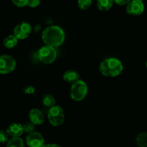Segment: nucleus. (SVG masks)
Here are the masks:
<instances>
[{
    "mask_svg": "<svg viewBox=\"0 0 147 147\" xmlns=\"http://www.w3.org/2000/svg\"><path fill=\"white\" fill-rule=\"evenodd\" d=\"M65 37V34L63 29L55 25L47 27L42 34V39L45 44L54 48L63 44Z\"/></svg>",
    "mask_w": 147,
    "mask_h": 147,
    "instance_id": "1",
    "label": "nucleus"
},
{
    "mask_svg": "<svg viewBox=\"0 0 147 147\" xmlns=\"http://www.w3.org/2000/svg\"><path fill=\"white\" fill-rule=\"evenodd\" d=\"M99 70L103 76L106 77H116L123 71V65L119 59L109 57L100 63Z\"/></svg>",
    "mask_w": 147,
    "mask_h": 147,
    "instance_id": "2",
    "label": "nucleus"
},
{
    "mask_svg": "<svg viewBox=\"0 0 147 147\" xmlns=\"http://www.w3.org/2000/svg\"><path fill=\"white\" fill-rule=\"evenodd\" d=\"M88 86L83 80H78L75 82L70 88V97L76 101L83 100L88 94Z\"/></svg>",
    "mask_w": 147,
    "mask_h": 147,
    "instance_id": "3",
    "label": "nucleus"
},
{
    "mask_svg": "<svg viewBox=\"0 0 147 147\" xmlns=\"http://www.w3.org/2000/svg\"><path fill=\"white\" fill-rule=\"evenodd\" d=\"M47 117L50 123L53 126H59L64 122L65 111L60 106H55L49 109Z\"/></svg>",
    "mask_w": 147,
    "mask_h": 147,
    "instance_id": "4",
    "label": "nucleus"
},
{
    "mask_svg": "<svg viewBox=\"0 0 147 147\" xmlns=\"http://www.w3.org/2000/svg\"><path fill=\"white\" fill-rule=\"evenodd\" d=\"M38 57L40 61L45 64H51L55 60L57 53L54 47L45 45L39 50Z\"/></svg>",
    "mask_w": 147,
    "mask_h": 147,
    "instance_id": "5",
    "label": "nucleus"
},
{
    "mask_svg": "<svg viewBox=\"0 0 147 147\" xmlns=\"http://www.w3.org/2000/svg\"><path fill=\"white\" fill-rule=\"evenodd\" d=\"M16 67V60L8 55H0V74H8L14 71Z\"/></svg>",
    "mask_w": 147,
    "mask_h": 147,
    "instance_id": "6",
    "label": "nucleus"
},
{
    "mask_svg": "<svg viewBox=\"0 0 147 147\" xmlns=\"http://www.w3.org/2000/svg\"><path fill=\"white\" fill-rule=\"evenodd\" d=\"M32 32V26L30 23L22 22L17 24L14 29V35L17 40H24Z\"/></svg>",
    "mask_w": 147,
    "mask_h": 147,
    "instance_id": "7",
    "label": "nucleus"
},
{
    "mask_svg": "<svg viewBox=\"0 0 147 147\" xmlns=\"http://www.w3.org/2000/svg\"><path fill=\"white\" fill-rule=\"evenodd\" d=\"M144 11V4L143 0H131L126 6V12L131 15H140Z\"/></svg>",
    "mask_w": 147,
    "mask_h": 147,
    "instance_id": "8",
    "label": "nucleus"
},
{
    "mask_svg": "<svg viewBox=\"0 0 147 147\" xmlns=\"http://www.w3.org/2000/svg\"><path fill=\"white\" fill-rule=\"evenodd\" d=\"M26 143L29 147H42L45 144V139L41 134L34 131L27 135Z\"/></svg>",
    "mask_w": 147,
    "mask_h": 147,
    "instance_id": "9",
    "label": "nucleus"
},
{
    "mask_svg": "<svg viewBox=\"0 0 147 147\" xmlns=\"http://www.w3.org/2000/svg\"><path fill=\"white\" fill-rule=\"evenodd\" d=\"M30 122L35 125H41L44 122V115L42 112L37 109H32L29 113Z\"/></svg>",
    "mask_w": 147,
    "mask_h": 147,
    "instance_id": "10",
    "label": "nucleus"
},
{
    "mask_svg": "<svg viewBox=\"0 0 147 147\" xmlns=\"http://www.w3.org/2000/svg\"><path fill=\"white\" fill-rule=\"evenodd\" d=\"M6 131L9 136L12 138L20 137V136H22V134L24 133L22 125L18 123H13L10 124Z\"/></svg>",
    "mask_w": 147,
    "mask_h": 147,
    "instance_id": "11",
    "label": "nucleus"
},
{
    "mask_svg": "<svg viewBox=\"0 0 147 147\" xmlns=\"http://www.w3.org/2000/svg\"><path fill=\"white\" fill-rule=\"evenodd\" d=\"M79 78L80 76H79L78 73L72 70H67L63 75V79L65 81L67 82V83H74L75 82L79 80Z\"/></svg>",
    "mask_w": 147,
    "mask_h": 147,
    "instance_id": "12",
    "label": "nucleus"
},
{
    "mask_svg": "<svg viewBox=\"0 0 147 147\" xmlns=\"http://www.w3.org/2000/svg\"><path fill=\"white\" fill-rule=\"evenodd\" d=\"M18 42V40L14 35H9L4 39L3 44L6 48L11 49L15 47Z\"/></svg>",
    "mask_w": 147,
    "mask_h": 147,
    "instance_id": "13",
    "label": "nucleus"
},
{
    "mask_svg": "<svg viewBox=\"0 0 147 147\" xmlns=\"http://www.w3.org/2000/svg\"><path fill=\"white\" fill-rule=\"evenodd\" d=\"M113 0H97L98 8L101 11H108L112 7Z\"/></svg>",
    "mask_w": 147,
    "mask_h": 147,
    "instance_id": "14",
    "label": "nucleus"
},
{
    "mask_svg": "<svg viewBox=\"0 0 147 147\" xmlns=\"http://www.w3.org/2000/svg\"><path fill=\"white\" fill-rule=\"evenodd\" d=\"M42 103L45 107L50 109L55 106V99L52 95H45L42 99Z\"/></svg>",
    "mask_w": 147,
    "mask_h": 147,
    "instance_id": "15",
    "label": "nucleus"
},
{
    "mask_svg": "<svg viewBox=\"0 0 147 147\" xmlns=\"http://www.w3.org/2000/svg\"><path fill=\"white\" fill-rule=\"evenodd\" d=\"M136 143L139 147H147V132L139 134L136 138Z\"/></svg>",
    "mask_w": 147,
    "mask_h": 147,
    "instance_id": "16",
    "label": "nucleus"
},
{
    "mask_svg": "<svg viewBox=\"0 0 147 147\" xmlns=\"http://www.w3.org/2000/svg\"><path fill=\"white\" fill-rule=\"evenodd\" d=\"M24 142L20 137L11 138L7 144V147H24Z\"/></svg>",
    "mask_w": 147,
    "mask_h": 147,
    "instance_id": "17",
    "label": "nucleus"
},
{
    "mask_svg": "<svg viewBox=\"0 0 147 147\" xmlns=\"http://www.w3.org/2000/svg\"><path fill=\"white\" fill-rule=\"evenodd\" d=\"M92 4V0H78V5L80 9H88Z\"/></svg>",
    "mask_w": 147,
    "mask_h": 147,
    "instance_id": "18",
    "label": "nucleus"
},
{
    "mask_svg": "<svg viewBox=\"0 0 147 147\" xmlns=\"http://www.w3.org/2000/svg\"><path fill=\"white\" fill-rule=\"evenodd\" d=\"M23 127V131H24V133L27 134H31L32 132L34 131V129H35V126L33 123H32L31 122H28V123H25L24 125H22Z\"/></svg>",
    "mask_w": 147,
    "mask_h": 147,
    "instance_id": "19",
    "label": "nucleus"
},
{
    "mask_svg": "<svg viewBox=\"0 0 147 147\" xmlns=\"http://www.w3.org/2000/svg\"><path fill=\"white\" fill-rule=\"evenodd\" d=\"M9 135L6 131L0 130V143L4 144L8 142Z\"/></svg>",
    "mask_w": 147,
    "mask_h": 147,
    "instance_id": "20",
    "label": "nucleus"
},
{
    "mask_svg": "<svg viewBox=\"0 0 147 147\" xmlns=\"http://www.w3.org/2000/svg\"><path fill=\"white\" fill-rule=\"evenodd\" d=\"M27 0H11L13 4L19 7H22L27 5Z\"/></svg>",
    "mask_w": 147,
    "mask_h": 147,
    "instance_id": "21",
    "label": "nucleus"
},
{
    "mask_svg": "<svg viewBox=\"0 0 147 147\" xmlns=\"http://www.w3.org/2000/svg\"><path fill=\"white\" fill-rule=\"evenodd\" d=\"M40 4V0H27V5L30 7H36Z\"/></svg>",
    "mask_w": 147,
    "mask_h": 147,
    "instance_id": "22",
    "label": "nucleus"
},
{
    "mask_svg": "<svg viewBox=\"0 0 147 147\" xmlns=\"http://www.w3.org/2000/svg\"><path fill=\"white\" fill-rule=\"evenodd\" d=\"M24 92L26 94H32L34 93V88L32 86H27L24 88Z\"/></svg>",
    "mask_w": 147,
    "mask_h": 147,
    "instance_id": "23",
    "label": "nucleus"
},
{
    "mask_svg": "<svg viewBox=\"0 0 147 147\" xmlns=\"http://www.w3.org/2000/svg\"><path fill=\"white\" fill-rule=\"evenodd\" d=\"M131 0H113L115 3H116L119 5H124V4H127Z\"/></svg>",
    "mask_w": 147,
    "mask_h": 147,
    "instance_id": "24",
    "label": "nucleus"
},
{
    "mask_svg": "<svg viewBox=\"0 0 147 147\" xmlns=\"http://www.w3.org/2000/svg\"><path fill=\"white\" fill-rule=\"evenodd\" d=\"M42 147H62L60 145L55 144H44Z\"/></svg>",
    "mask_w": 147,
    "mask_h": 147,
    "instance_id": "25",
    "label": "nucleus"
},
{
    "mask_svg": "<svg viewBox=\"0 0 147 147\" xmlns=\"http://www.w3.org/2000/svg\"><path fill=\"white\" fill-rule=\"evenodd\" d=\"M146 69H147V60H146Z\"/></svg>",
    "mask_w": 147,
    "mask_h": 147,
    "instance_id": "26",
    "label": "nucleus"
}]
</instances>
